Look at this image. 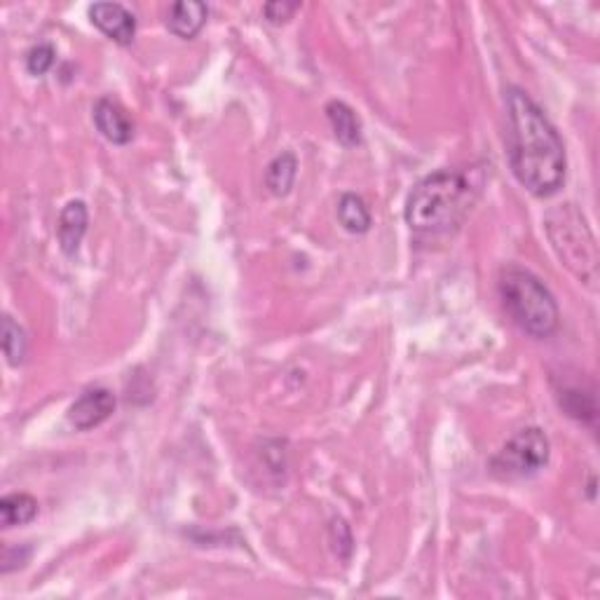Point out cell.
Instances as JSON below:
<instances>
[{
	"label": "cell",
	"mask_w": 600,
	"mask_h": 600,
	"mask_svg": "<svg viewBox=\"0 0 600 600\" xmlns=\"http://www.w3.org/2000/svg\"><path fill=\"white\" fill-rule=\"evenodd\" d=\"M502 305L507 315L533 338H549L556 333L561 312L554 293L540 277L521 265H507L497 279Z\"/></svg>",
	"instance_id": "3957f363"
},
{
	"label": "cell",
	"mask_w": 600,
	"mask_h": 600,
	"mask_svg": "<svg viewBox=\"0 0 600 600\" xmlns=\"http://www.w3.org/2000/svg\"><path fill=\"white\" fill-rule=\"evenodd\" d=\"M209 8L197 0H181L174 3L167 12V29L174 33L176 38L190 40L202 31V26L207 24Z\"/></svg>",
	"instance_id": "30bf717a"
},
{
	"label": "cell",
	"mask_w": 600,
	"mask_h": 600,
	"mask_svg": "<svg viewBox=\"0 0 600 600\" xmlns=\"http://www.w3.org/2000/svg\"><path fill=\"white\" fill-rule=\"evenodd\" d=\"M326 118L331 122L333 136H336L340 146L357 148L361 143V120L345 101L333 99L326 104Z\"/></svg>",
	"instance_id": "8fae6325"
},
{
	"label": "cell",
	"mask_w": 600,
	"mask_h": 600,
	"mask_svg": "<svg viewBox=\"0 0 600 600\" xmlns=\"http://www.w3.org/2000/svg\"><path fill=\"white\" fill-rule=\"evenodd\" d=\"M551 443L540 427H525L516 432L490 458L488 469L500 481H523L540 474L549 465Z\"/></svg>",
	"instance_id": "5b68a950"
},
{
	"label": "cell",
	"mask_w": 600,
	"mask_h": 600,
	"mask_svg": "<svg viewBox=\"0 0 600 600\" xmlns=\"http://www.w3.org/2000/svg\"><path fill=\"white\" fill-rule=\"evenodd\" d=\"M511 169L521 186L535 197H551L565 183V148L556 127L533 99L518 87L507 92Z\"/></svg>",
	"instance_id": "6da1fadb"
},
{
	"label": "cell",
	"mask_w": 600,
	"mask_h": 600,
	"mask_svg": "<svg viewBox=\"0 0 600 600\" xmlns=\"http://www.w3.org/2000/svg\"><path fill=\"white\" fill-rule=\"evenodd\" d=\"M558 404H561L565 415H570V418L596 427L598 406H596V394H593V387L584 390L582 385H563L561 390H558Z\"/></svg>",
	"instance_id": "7c38bea8"
},
{
	"label": "cell",
	"mask_w": 600,
	"mask_h": 600,
	"mask_svg": "<svg viewBox=\"0 0 600 600\" xmlns=\"http://www.w3.org/2000/svg\"><path fill=\"white\" fill-rule=\"evenodd\" d=\"M36 516H38L36 497L26 493H10L0 500V523H3V528L26 525Z\"/></svg>",
	"instance_id": "9a60e30c"
},
{
	"label": "cell",
	"mask_w": 600,
	"mask_h": 600,
	"mask_svg": "<svg viewBox=\"0 0 600 600\" xmlns=\"http://www.w3.org/2000/svg\"><path fill=\"white\" fill-rule=\"evenodd\" d=\"M479 186L458 169H439L422 179L406 202V223L418 235H446L472 211Z\"/></svg>",
	"instance_id": "7a4b0ae2"
},
{
	"label": "cell",
	"mask_w": 600,
	"mask_h": 600,
	"mask_svg": "<svg viewBox=\"0 0 600 600\" xmlns=\"http://www.w3.org/2000/svg\"><path fill=\"white\" fill-rule=\"evenodd\" d=\"M338 221L347 230V233L364 235L371 230L373 216H371V211H368L366 202L361 200L359 195L345 193V195H340V200H338Z\"/></svg>",
	"instance_id": "5bb4252c"
},
{
	"label": "cell",
	"mask_w": 600,
	"mask_h": 600,
	"mask_svg": "<svg viewBox=\"0 0 600 600\" xmlns=\"http://www.w3.org/2000/svg\"><path fill=\"white\" fill-rule=\"evenodd\" d=\"M298 176V160L296 155L284 150L279 153L275 160L270 162L268 169H265V186L275 197H286L291 193L293 183H296Z\"/></svg>",
	"instance_id": "4fadbf2b"
},
{
	"label": "cell",
	"mask_w": 600,
	"mask_h": 600,
	"mask_svg": "<svg viewBox=\"0 0 600 600\" xmlns=\"http://www.w3.org/2000/svg\"><path fill=\"white\" fill-rule=\"evenodd\" d=\"M31 547H5L3 554V572H12L29 561Z\"/></svg>",
	"instance_id": "ffe728a7"
},
{
	"label": "cell",
	"mask_w": 600,
	"mask_h": 600,
	"mask_svg": "<svg viewBox=\"0 0 600 600\" xmlns=\"http://www.w3.org/2000/svg\"><path fill=\"white\" fill-rule=\"evenodd\" d=\"M90 19L97 29L122 47L132 45L136 36V17L120 3H94Z\"/></svg>",
	"instance_id": "52a82bcc"
},
{
	"label": "cell",
	"mask_w": 600,
	"mask_h": 600,
	"mask_svg": "<svg viewBox=\"0 0 600 600\" xmlns=\"http://www.w3.org/2000/svg\"><path fill=\"white\" fill-rule=\"evenodd\" d=\"M87 221H90V216H87V207L83 200L68 202L66 207L61 209L57 235H59L61 251H64L66 256L78 254L80 242H83V237L87 233Z\"/></svg>",
	"instance_id": "9c48e42d"
},
{
	"label": "cell",
	"mask_w": 600,
	"mask_h": 600,
	"mask_svg": "<svg viewBox=\"0 0 600 600\" xmlns=\"http://www.w3.org/2000/svg\"><path fill=\"white\" fill-rule=\"evenodd\" d=\"M92 118L101 136L115 146H127L134 139V122L129 120L125 108L115 104L113 99H99L92 108Z\"/></svg>",
	"instance_id": "ba28073f"
},
{
	"label": "cell",
	"mask_w": 600,
	"mask_h": 600,
	"mask_svg": "<svg viewBox=\"0 0 600 600\" xmlns=\"http://www.w3.org/2000/svg\"><path fill=\"white\" fill-rule=\"evenodd\" d=\"M331 542H333V549H336V554L343 558V561H347L352 554V533H350V525H347L343 518H333L331 523Z\"/></svg>",
	"instance_id": "ac0fdd59"
},
{
	"label": "cell",
	"mask_w": 600,
	"mask_h": 600,
	"mask_svg": "<svg viewBox=\"0 0 600 600\" xmlns=\"http://www.w3.org/2000/svg\"><path fill=\"white\" fill-rule=\"evenodd\" d=\"M547 233L554 244L556 254L568 265L570 272L582 279L584 284L596 286L598 279V249L584 216L575 209V204H563L549 211Z\"/></svg>",
	"instance_id": "277c9868"
},
{
	"label": "cell",
	"mask_w": 600,
	"mask_h": 600,
	"mask_svg": "<svg viewBox=\"0 0 600 600\" xmlns=\"http://www.w3.org/2000/svg\"><path fill=\"white\" fill-rule=\"evenodd\" d=\"M3 352L10 366H22L29 352V340L22 326H19L10 315L3 317Z\"/></svg>",
	"instance_id": "2e32d148"
},
{
	"label": "cell",
	"mask_w": 600,
	"mask_h": 600,
	"mask_svg": "<svg viewBox=\"0 0 600 600\" xmlns=\"http://www.w3.org/2000/svg\"><path fill=\"white\" fill-rule=\"evenodd\" d=\"M26 71L31 75H45L47 71H52L54 61H57V50L50 43H38L33 45L29 52H26Z\"/></svg>",
	"instance_id": "e0dca14e"
},
{
	"label": "cell",
	"mask_w": 600,
	"mask_h": 600,
	"mask_svg": "<svg viewBox=\"0 0 600 600\" xmlns=\"http://www.w3.org/2000/svg\"><path fill=\"white\" fill-rule=\"evenodd\" d=\"M115 394L106 387H92L85 390L68 408V422L80 432H90V429L104 425V422L115 413Z\"/></svg>",
	"instance_id": "8992f818"
},
{
	"label": "cell",
	"mask_w": 600,
	"mask_h": 600,
	"mask_svg": "<svg viewBox=\"0 0 600 600\" xmlns=\"http://www.w3.org/2000/svg\"><path fill=\"white\" fill-rule=\"evenodd\" d=\"M298 8H300L298 3H284V0H282V3H279V0H277V3H265L263 5V17L268 19L270 24L279 26V24L289 22V19L298 12Z\"/></svg>",
	"instance_id": "d6986e66"
}]
</instances>
